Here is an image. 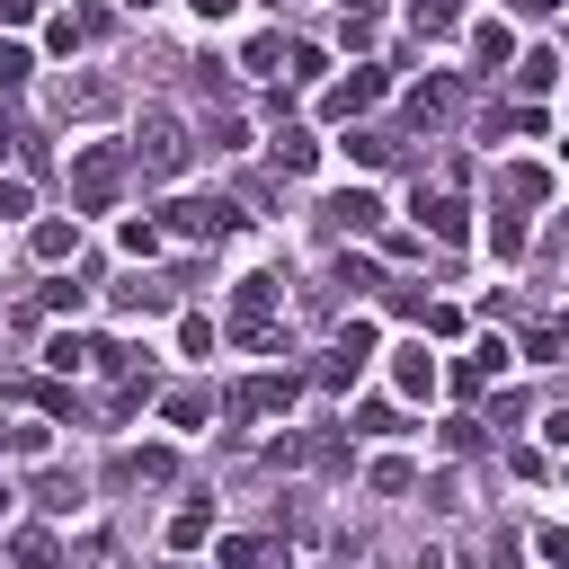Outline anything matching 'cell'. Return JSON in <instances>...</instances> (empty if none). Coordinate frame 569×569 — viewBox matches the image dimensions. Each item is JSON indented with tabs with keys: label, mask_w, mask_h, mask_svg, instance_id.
<instances>
[{
	"label": "cell",
	"mask_w": 569,
	"mask_h": 569,
	"mask_svg": "<svg viewBox=\"0 0 569 569\" xmlns=\"http://www.w3.org/2000/svg\"><path fill=\"white\" fill-rule=\"evenodd\" d=\"M267 151H276V169H284V178H302V169H311V160H320V142H311V133H302V124H284V133H276V142H267Z\"/></svg>",
	"instance_id": "cell-13"
},
{
	"label": "cell",
	"mask_w": 569,
	"mask_h": 569,
	"mask_svg": "<svg viewBox=\"0 0 569 569\" xmlns=\"http://www.w3.org/2000/svg\"><path fill=\"white\" fill-rule=\"evenodd\" d=\"M124 160H133V151H116V142H80V151H71V204H80V213H107L116 187H124Z\"/></svg>",
	"instance_id": "cell-1"
},
{
	"label": "cell",
	"mask_w": 569,
	"mask_h": 569,
	"mask_svg": "<svg viewBox=\"0 0 569 569\" xmlns=\"http://www.w3.org/2000/svg\"><path fill=\"white\" fill-rule=\"evenodd\" d=\"M0 507H9V489H0Z\"/></svg>",
	"instance_id": "cell-42"
},
{
	"label": "cell",
	"mask_w": 569,
	"mask_h": 569,
	"mask_svg": "<svg viewBox=\"0 0 569 569\" xmlns=\"http://www.w3.org/2000/svg\"><path fill=\"white\" fill-rule=\"evenodd\" d=\"M187 151H196V142H187V124H178L169 107H142V133H133V160H142L151 178H178V169H187Z\"/></svg>",
	"instance_id": "cell-2"
},
{
	"label": "cell",
	"mask_w": 569,
	"mask_h": 569,
	"mask_svg": "<svg viewBox=\"0 0 569 569\" xmlns=\"http://www.w3.org/2000/svg\"><path fill=\"white\" fill-rule=\"evenodd\" d=\"M133 9H151V0H133Z\"/></svg>",
	"instance_id": "cell-41"
},
{
	"label": "cell",
	"mask_w": 569,
	"mask_h": 569,
	"mask_svg": "<svg viewBox=\"0 0 569 569\" xmlns=\"http://www.w3.org/2000/svg\"><path fill=\"white\" fill-rule=\"evenodd\" d=\"M71 249H80V222H36V258L44 267H62Z\"/></svg>",
	"instance_id": "cell-22"
},
{
	"label": "cell",
	"mask_w": 569,
	"mask_h": 569,
	"mask_svg": "<svg viewBox=\"0 0 569 569\" xmlns=\"http://www.w3.org/2000/svg\"><path fill=\"white\" fill-rule=\"evenodd\" d=\"M36 9H44V0H0V18H9V27H27Z\"/></svg>",
	"instance_id": "cell-35"
},
{
	"label": "cell",
	"mask_w": 569,
	"mask_h": 569,
	"mask_svg": "<svg viewBox=\"0 0 569 569\" xmlns=\"http://www.w3.org/2000/svg\"><path fill=\"white\" fill-rule=\"evenodd\" d=\"M204 525H213V507H204V498H196V507H178V516H169V551H196V542H204Z\"/></svg>",
	"instance_id": "cell-23"
},
{
	"label": "cell",
	"mask_w": 569,
	"mask_h": 569,
	"mask_svg": "<svg viewBox=\"0 0 569 569\" xmlns=\"http://www.w3.org/2000/svg\"><path fill=\"white\" fill-rule=\"evenodd\" d=\"M9 560H18V569H62V551H53V533H44V525L9 533Z\"/></svg>",
	"instance_id": "cell-16"
},
{
	"label": "cell",
	"mask_w": 569,
	"mask_h": 569,
	"mask_svg": "<svg viewBox=\"0 0 569 569\" xmlns=\"http://www.w3.org/2000/svg\"><path fill=\"white\" fill-rule=\"evenodd\" d=\"M89 356H98V347H80V338H44V365H53V373H80Z\"/></svg>",
	"instance_id": "cell-25"
},
{
	"label": "cell",
	"mask_w": 569,
	"mask_h": 569,
	"mask_svg": "<svg viewBox=\"0 0 569 569\" xmlns=\"http://www.w3.org/2000/svg\"><path fill=\"white\" fill-rule=\"evenodd\" d=\"M267 311H276V276H240V293H231V338L258 347V338H267Z\"/></svg>",
	"instance_id": "cell-4"
},
{
	"label": "cell",
	"mask_w": 569,
	"mask_h": 569,
	"mask_svg": "<svg viewBox=\"0 0 569 569\" xmlns=\"http://www.w3.org/2000/svg\"><path fill=\"white\" fill-rule=\"evenodd\" d=\"M373 98H382V71H373V62H356V71H347L320 107H329V116H356V107H373Z\"/></svg>",
	"instance_id": "cell-12"
},
{
	"label": "cell",
	"mask_w": 569,
	"mask_h": 569,
	"mask_svg": "<svg viewBox=\"0 0 569 569\" xmlns=\"http://www.w3.org/2000/svg\"><path fill=\"white\" fill-rule=\"evenodd\" d=\"M204 409H213V400H204V391H169V427H196V418H204Z\"/></svg>",
	"instance_id": "cell-30"
},
{
	"label": "cell",
	"mask_w": 569,
	"mask_h": 569,
	"mask_svg": "<svg viewBox=\"0 0 569 569\" xmlns=\"http://www.w3.org/2000/svg\"><path fill=\"white\" fill-rule=\"evenodd\" d=\"M27 204H36V187L27 178H0V213H27Z\"/></svg>",
	"instance_id": "cell-34"
},
{
	"label": "cell",
	"mask_w": 569,
	"mask_h": 569,
	"mask_svg": "<svg viewBox=\"0 0 569 569\" xmlns=\"http://www.w3.org/2000/svg\"><path fill=\"white\" fill-rule=\"evenodd\" d=\"M27 71H36V53H27V44H0V89H18Z\"/></svg>",
	"instance_id": "cell-32"
},
{
	"label": "cell",
	"mask_w": 569,
	"mask_h": 569,
	"mask_svg": "<svg viewBox=\"0 0 569 569\" xmlns=\"http://www.w3.org/2000/svg\"><path fill=\"white\" fill-rule=\"evenodd\" d=\"M187 9H196V18H231L240 0H187Z\"/></svg>",
	"instance_id": "cell-38"
},
{
	"label": "cell",
	"mask_w": 569,
	"mask_h": 569,
	"mask_svg": "<svg viewBox=\"0 0 569 569\" xmlns=\"http://www.w3.org/2000/svg\"><path fill=\"white\" fill-rule=\"evenodd\" d=\"M338 9H347L356 27H373V9H382V0H338Z\"/></svg>",
	"instance_id": "cell-37"
},
{
	"label": "cell",
	"mask_w": 569,
	"mask_h": 569,
	"mask_svg": "<svg viewBox=\"0 0 569 569\" xmlns=\"http://www.w3.org/2000/svg\"><path fill=\"white\" fill-rule=\"evenodd\" d=\"M471 53H480V62L498 71V62H516V36H507L498 18H480V27H471Z\"/></svg>",
	"instance_id": "cell-20"
},
{
	"label": "cell",
	"mask_w": 569,
	"mask_h": 569,
	"mask_svg": "<svg viewBox=\"0 0 569 569\" xmlns=\"http://www.w3.org/2000/svg\"><path fill=\"white\" fill-rule=\"evenodd\" d=\"M533 551H542L551 569H569V525H542V533H533Z\"/></svg>",
	"instance_id": "cell-31"
},
{
	"label": "cell",
	"mask_w": 569,
	"mask_h": 569,
	"mask_svg": "<svg viewBox=\"0 0 569 569\" xmlns=\"http://www.w3.org/2000/svg\"><path fill=\"white\" fill-rule=\"evenodd\" d=\"M542 436H551V445H569V409H551V418H542Z\"/></svg>",
	"instance_id": "cell-36"
},
{
	"label": "cell",
	"mask_w": 569,
	"mask_h": 569,
	"mask_svg": "<svg viewBox=\"0 0 569 569\" xmlns=\"http://www.w3.org/2000/svg\"><path fill=\"white\" fill-rule=\"evenodd\" d=\"M116 311H169V284L160 276H124L116 284Z\"/></svg>",
	"instance_id": "cell-17"
},
{
	"label": "cell",
	"mask_w": 569,
	"mask_h": 569,
	"mask_svg": "<svg viewBox=\"0 0 569 569\" xmlns=\"http://www.w3.org/2000/svg\"><path fill=\"white\" fill-rule=\"evenodd\" d=\"M222 569H276V542L267 533H231L222 542Z\"/></svg>",
	"instance_id": "cell-18"
},
{
	"label": "cell",
	"mask_w": 569,
	"mask_h": 569,
	"mask_svg": "<svg viewBox=\"0 0 569 569\" xmlns=\"http://www.w3.org/2000/svg\"><path fill=\"white\" fill-rule=\"evenodd\" d=\"M44 445H53V436H44V418H18V427H9V453H27V462H44Z\"/></svg>",
	"instance_id": "cell-26"
},
{
	"label": "cell",
	"mask_w": 569,
	"mask_h": 569,
	"mask_svg": "<svg viewBox=\"0 0 569 569\" xmlns=\"http://www.w3.org/2000/svg\"><path fill=\"white\" fill-rule=\"evenodd\" d=\"M356 427H365V436H400V409H382V400H373V409H356Z\"/></svg>",
	"instance_id": "cell-33"
},
{
	"label": "cell",
	"mask_w": 569,
	"mask_h": 569,
	"mask_svg": "<svg viewBox=\"0 0 569 569\" xmlns=\"http://www.w3.org/2000/svg\"><path fill=\"white\" fill-rule=\"evenodd\" d=\"M116 80H53V116H107Z\"/></svg>",
	"instance_id": "cell-9"
},
{
	"label": "cell",
	"mask_w": 569,
	"mask_h": 569,
	"mask_svg": "<svg viewBox=\"0 0 569 569\" xmlns=\"http://www.w3.org/2000/svg\"><path fill=\"white\" fill-rule=\"evenodd\" d=\"M329 222H338V231H373V222H382V204H373L365 187H347V196H329Z\"/></svg>",
	"instance_id": "cell-14"
},
{
	"label": "cell",
	"mask_w": 569,
	"mask_h": 569,
	"mask_svg": "<svg viewBox=\"0 0 569 569\" xmlns=\"http://www.w3.org/2000/svg\"><path fill=\"white\" fill-rule=\"evenodd\" d=\"M409 27L418 36H453L462 27V0H409Z\"/></svg>",
	"instance_id": "cell-19"
},
{
	"label": "cell",
	"mask_w": 569,
	"mask_h": 569,
	"mask_svg": "<svg viewBox=\"0 0 569 569\" xmlns=\"http://www.w3.org/2000/svg\"><path fill=\"white\" fill-rule=\"evenodd\" d=\"M365 356H373V329H365V320H347V329H338V347L320 356V382H329V391H347Z\"/></svg>",
	"instance_id": "cell-6"
},
{
	"label": "cell",
	"mask_w": 569,
	"mask_h": 569,
	"mask_svg": "<svg viewBox=\"0 0 569 569\" xmlns=\"http://www.w3.org/2000/svg\"><path fill=\"white\" fill-rule=\"evenodd\" d=\"M276 62H284V36H249L240 44V71H276Z\"/></svg>",
	"instance_id": "cell-24"
},
{
	"label": "cell",
	"mask_w": 569,
	"mask_h": 569,
	"mask_svg": "<svg viewBox=\"0 0 569 569\" xmlns=\"http://www.w3.org/2000/svg\"><path fill=\"white\" fill-rule=\"evenodd\" d=\"M516 80H525V89H551V80H560V53H525Z\"/></svg>",
	"instance_id": "cell-27"
},
{
	"label": "cell",
	"mask_w": 569,
	"mask_h": 569,
	"mask_svg": "<svg viewBox=\"0 0 569 569\" xmlns=\"http://www.w3.org/2000/svg\"><path fill=\"white\" fill-rule=\"evenodd\" d=\"M293 373H249L240 391H231V418H267V409H293Z\"/></svg>",
	"instance_id": "cell-7"
},
{
	"label": "cell",
	"mask_w": 569,
	"mask_h": 569,
	"mask_svg": "<svg viewBox=\"0 0 569 569\" xmlns=\"http://www.w3.org/2000/svg\"><path fill=\"white\" fill-rule=\"evenodd\" d=\"M80 498H89V489H80L71 471H36V507H44V516H71Z\"/></svg>",
	"instance_id": "cell-15"
},
{
	"label": "cell",
	"mask_w": 569,
	"mask_h": 569,
	"mask_svg": "<svg viewBox=\"0 0 569 569\" xmlns=\"http://www.w3.org/2000/svg\"><path fill=\"white\" fill-rule=\"evenodd\" d=\"M489 249H498V258H516V249H525V222H516V213H498V222H489Z\"/></svg>",
	"instance_id": "cell-29"
},
{
	"label": "cell",
	"mask_w": 569,
	"mask_h": 569,
	"mask_svg": "<svg viewBox=\"0 0 569 569\" xmlns=\"http://www.w3.org/2000/svg\"><path fill=\"white\" fill-rule=\"evenodd\" d=\"M436 382H445V365H436L427 347H400V356H391V391H400V400H427Z\"/></svg>",
	"instance_id": "cell-8"
},
{
	"label": "cell",
	"mask_w": 569,
	"mask_h": 569,
	"mask_svg": "<svg viewBox=\"0 0 569 569\" xmlns=\"http://www.w3.org/2000/svg\"><path fill=\"white\" fill-rule=\"evenodd\" d=\"M418 213H427V240H445V249H462V240H471V204H462L453 187L418 196Z\"/></svg>",
	"instance_id": "cell-5"
},
{
	"label": "cell",
	"mask_w": 569,
	"mask_h": 569,
	"mask_svg": "<svg viewBox=\"0 0 569 569\" xmlns=\"http://www.w3.org/2000/svg\"><path fill=\"white\" fill-rule=\"evenodd\" d=\"M453 107H462V80H453V71H436V80L409 89V116H418V124H445Z\"/></svg>",
	"instance_id": "cell-10"
},
{
	"label": "cell",
	"mask_w": 569,
	"mask_h": 569,
	"mask_svg": "<svg viewBox=\"0 0 569 569\" xmlns=\"http://www.w3.org/2000/svg\"><path fill=\"white\" fill-rule=\"evenodd\" d=\"M89 36H107V9H62V18L44 27V44H53V53H80Z\"/></svg>",
	"instance_id": "cell-11"
},
{
	"label": "cell",
	"mask_w": 569,
	"mask_h": 569,
	"mask_svg": "<svg viewBox=\"0 0 569 569\" xmlns=\"http://www.w3.org/2000/svg\"><path fill=\"white\" fill-rule=\"evenodd\" d=\"M498 187H507V204H542L551 196V169H498Z\"/></svg>",
	"instance_id": "cell-21"
},
{
	"label": "cell",
	"mask_w": 569,
	"mask_h": 569,
	"mask_svg": "<svg viewBox=\"0 0 569 569\" xmlns=\"http://www.w3.org/2000/svg\"><path fill=\"white\" fill-rule=\"evenodd\" d=\"M169 231H178V240H222V231H240V204L187 196V204H169Z\"/></svg>",
	"instance_id": "cell-3"
},
{
	"label": "cell",
	"mask_w": 569,
	"mask_h": 569,
	"mask_svg": "<svg viewBox=\"0 0 569 569\" xmlns=\"http://www.w3.org/2000/svg\"><path fill=\"white\" fill-rule=\"evenodd\" d=\"M347 151H356V160H365V169H382V160H391V151H400V142H391V133H347Z\"/></svg>",
	"instance_id": "cell-28"
},
{
	"label": "cell",
	"mask_w": 569,
	"mask_h": 569,
	"mask_svg": "<svg viewBox=\"0 0 569 569\" xmlns=\"http://www.w3.org/2000/svg\"><path fill=\"white\" fill-rule=\"evenodd\" d=\"M169 569H196V560H187V551H178V560H169Z\"/></svg>",
	"instance_id": "cell-40"
},
{
	"label": "cell",
	"mask_w": 569,
	"mask_h": 569,
	"mask_svg": "<svg viewBox=\"0 0 569 569\" xmlns=\"http://www.w3.org/2000/svg\"><path fill=\"white\" fill-rule=\"evenodd\" d=\"M516 9H525V18H551V9H560V0H516Z\"/></svg>",
	"instance_id": "cell-39"
}]
</instances>
